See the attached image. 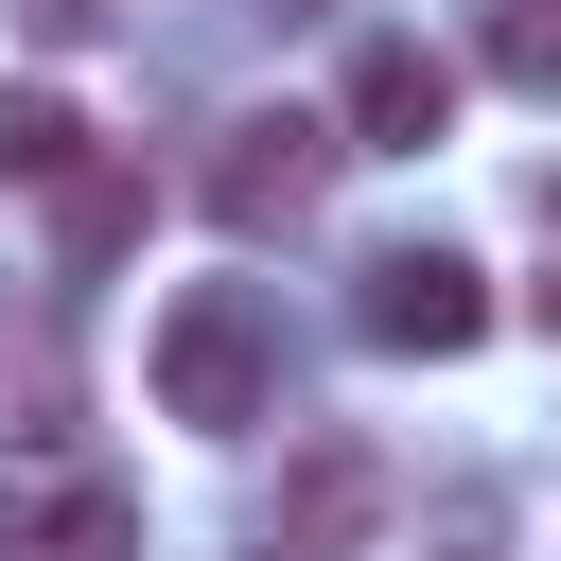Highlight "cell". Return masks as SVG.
Masks as SVG:
<instances>
[{
	"instance_id": "cell-1",
	"label": "cell",
	"mask_w": 561,
	"mask_h": 561,
	"mask_svg": "<svg viewBox=\"0 0 561 561\" xmlns=\"http://www.w3.org/2000/svg\"><path fill=\"white\" fill-rule=\"evenodd\" d=\"M158 421H193V438H263L280 421V316L245 280H175V316H158Z\"/></svg>"
},
{
	"instance_id": "cell-11",
	"label": "cell",
	"mask_w": 561,
	"mask_h": 561,
	"mask_svg": "<svg viewBox=\"0 0 561 561\" xmlns=\"http://www.w3.org/2000/svg\"><path fill=\"white\" fill-rule=\"evenodd\" d=\"M526 333H543V351H561V263H543V280H526Z\"/></svg>"
},
{
	"instance_id": "cell-13",
	"label": "cell",
	"mask_w": 561,
	"mask_h": 561,
	"mask_svg": "<svg viewBox=\"0 0 561 561\" xmlns=\"http://www.w3.org/2000/svg\"><path fill=\"white\" fill-rule=\"evenodd\" d=\"M280 18H316V0H280Z\"/></svg>"
},
{
	"instance_id": "cell-7",
	"label": "cell",
	"mask_w": 561,
	"mask_h": 561,
	"mask_svg": "<svg viewBox=\"0 0 561 561\" xmlns=\"http://www.w3.org/2000/svg\"><path fill=\"white\" fill-rule=\"evenodd\" d=\"M473 70L526 88V105H561V0H491V18H473Z\"/></svg>"
},
{
	"instance_id": "cell-8",
	"label": "cell",
	"mask_w": 561,
	"mask_h": 561,
	"mask_svg": "<svg viewBox=\"0 0 561 561\" xmlns=\"http://www.w3.org/2000/svg\"><path fill=\"white\" fill-rule=\"evenodd\" d=\"M70 158H88L70 88H0V175H70Z\"/></svg>"
},
{
	"instance_id": "cell-4",
	"label": "cell",
	"mask_w": 561,
	"mask_h": 561,
	"mask_svg": "<svg viewBox=\"0 0 561 561\" xmlns=\"http://www.w3.org/2000/svg\"><path fill=\"white\" fill-rule=\"evenodd\" d=\"M438 123H456V53L368 35V53H351V88H333V158H421Z\"/></svg>"
},
{
	"instance_id": "cell-3",
	"label": "cell",
	"mask_w": 561,
	"mask_h": 561,
	"mask_svg": "<svg viewBox=\"0 0 561 561\" xmlns=\"http://www.w3.org/2000/svg\"><path fill=\"white\" fill-rule=\"evenodd\" d=\"M316 193H333V123H316V105H245V123L210 140V228L263 245V228H298Z\"/></svg>"
},
{
	"instance_id": "cell-10",
	"label": "cell",
	"mask_w": 561,
	"mask_h": 561,
	"mask_svg": "<svg viewBox=\"0 0 561 561\" xmlns=\"http://www.w3.org/2000/svg\"><path fill=\"white\" fill-rule=\"evenodd\" d=\"M18 18H35L53 53H70V35H105V0H18Z\"/></svg>"
},
{
	"instance_id": "cell-2",
	"label": "cell",
	"mask_w": 561,
	"mask_h": 561,
	"mask_svg": "<svg viewBox=\"0 0 561 561\" xmlns=\"http://www.w3.org/2000/svg\"><path fill=\"white\" fill-rule=\"evenodd\" d=\"M0 561H140V491L88 438H0Z\"/></svg>"
},
{
	"instance_id": "cell-5",
	"label": "cell",
	"mask_w": 561,
	"mask_h": 561,
	"mask_svg": "<svg viewBox=\"0 0 561 561\" xmlns=\"http://www.w3.org/2000/svg\"><path fill=\"white\" fill-rule=\"evenodd\" d=\"M351 333L438 368V351H473V333H491V280H473L456 245H386V263H368V298H351Z\"/></svg>"
},
{
	"instance_id": "cell-9",
	"label": "cell",
	"mask_w": 561,
	"mask_h": 561,
	"mask_svg": "<svg viewBox=\"0 0 561 561\" xmlns=\"http://www.w3.org/2000/svg\"><path fill=\"white\" fill-rule=\"evenodd\" d=\"M53 193H70V263H105V245L140 228V175H123V158H70Z\"/></svg>"
},
{
	"instance_id": "cell-12",
	"label": "cell",
	"mask_w": 561,
	"mask_h": 561,
	"mask_svg": "<svg viewBox=\"0 0 561 561\" xmlns=\"http://www.w3.org/2000/svg\"><path fill=\"white\" fill-rule=\"evenodd\" d=\"M438 561H491V543H438Z\"/></svg>"
},
{
	"instance_id": "cell-6",
	"label": "cell",
	"mask_w": 561,
	"mask_h": 561,
	"mask_svg": "<svg viewBox=\"0 0 561 561\" xmlns=\"http://www.w3.org/2000/svg\"><path fill=\"white\" fill-rule=\"evenodd\" d=\"M368 526H386V456H368V438H298V456H280V526H263V543H280V561H351Z\"/></svg>"
}]
</instances>
